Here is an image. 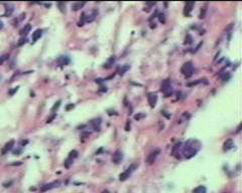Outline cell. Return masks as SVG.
Instances as JSON below:
<instances>
[{
	"label": "cell",
	"mask_w": 242,
	"mask_h": 193,
	"mask_svg": "<svg viewBox=\"0 0 242 193\" xmlns=\"http://www.w3.org/2000/svg\"><path fill=\"white\" fill-rule=\"evenodd\" d=\"M196 140H189L187 143H185L184 147H183V154L187 159L192 158L193 156H195L197 154V152L200 149L201 145L200 143H198L197 145H195Z\"/></svg>",
	"instance_id": "obj_1"
},
{
	"label": "cell",
	"mask_w": 242,
	"mask_h": 193,
	"mask_svg": "<svg viewBox=\"0 0 242 193\" xmlns=\"http://www.w3.org/2000/svg\"><path fill=\"white\" fill-rule=\"evenodd\" d=\"M181 72H182L183 75H185L186 78H190L192 77L193 73H194V65L192 62H188L183 65L182 68H181Z\"/></svg>",
	"instance_id": "obj_2"
},
{
	"label": "cell",
	"mask_w": 242,
	"mask_h": 193,
	"mask_svg": "<svg viewBox=\"0 0 242 193\" xmlns=\"http://www.w3.org/2000/svg\"><path fill=\"white\" fill-rule=\"evenodd\" d=\"M134 168H136V165L135 164H133V165H131L130 167H129L128 169L125 170V171L123 172V173H121L120 175H119V180L120 181H125V180L128 178L129 176H130V174L132 173V172L134 171Z\"/></svg>",
	"instance_id": "obj_3"
},
{
	"label": "cell",
	"mask_w": 242,
	"mask_h": 193,
	"mask_svg": "<svg viewBox=\"0 0 242 193\" xmlns=\"http://www.w3.org/2000/svg\"><path fill=\"white\" fill-rule=\"evenodd\" d=\"M159 152H160L159 149H156V150H154V151H152L151 153L148 155V157H147V160H146L147 164L151 165L152 163H154L155 160H156V157L159 156Z\"/></svg>",
	"instance_id": "obj_4"
},
{
	"label": "cell",
	"mask_w": 242,
	"mask_h": 193,
	"mask_svg": "<svg viewBox=\"0 0 242 193\" xmlns=\"http://www.w3.org/2000/svg\"><path fill=\"white\" fill-rule=\"evenodd\" d=\"M147 100H148V104L150 105V107H151V108H154L155 105H156V103H157L156 94H154V93L148 94V96H147Z\"/></svg>",
	"instance_id": "obj_5"
},
{
	"label": "cell",
	"mask_w": 242,
	"mask_h": 193,
	"mask_svg": "<svg viewBox=\"0 0 242 193\" xmlns=\"http://www.w3.org/2000/svg\"><path fill=\"white\" fill-rule=\"evenodd\" d=\"M122 159H123V155H122L121 151H119V150H117L115 153L113 154V156H112V161L115 164H119L122 161Z\"/></svg>",
	"instance_id": "obj_6"
},
{
	"label": "cell",
	"mask_w": 242,
	"mask_h": 193,
	"mask_svg": "<svg viewBox=\"0 0 242 193\" xmlns=\"http://www.w3.org/2000/svg\"><path fill=\"white\" fill-rule=\"evenodd\" d=\"M13 145H14V141L13 140H10L9 142H7V143L4 145L3 148H2V150H1V154L5 155L6 153H8V151H10V150L12 149Z\"/></svg>",
	"instance_id": "obj_7"
},
{
	"label": "cell",
	"mask_w": 242,
	"mask_h": 193,
	"mask_svg": "<svg viewBox=\"0 0 242 193\" xmlns=\"http://www.w3.org/2000/svg\"><path fill=\"white\" fill-rule=\"evenodd\" d=\"M170 80L167 78V80H165L164 82L162 83L160 91H162V93H167V91H170Z\"/></svg>",
	"instance_id": "obj_8"
},
{
	"label": "cell",
	"mask_w": 242,
	"mask_h": 193,
	"mask_svg": "<svg viewBox=\"0 0 242 193\" xmlns=\"http://www.w3.org/2000/svg\"><path fill=\"white\" fill-rule=\"evenodd\" d=\"M195 6V2H187L185 5V10H184V14L186 16H190V13L192 11L193 7Z\"/></svg>",
	"instance_id": "obj_9"
},
{
	"label": "cell",
	"mask_w": 242,
	"mask_h": 193,
	"mask_svg": "<svg viewBox=\"0 0 242 193\" xmlns=\"http://www.w3.org/2000/svg\"><path fill=\"white\" fill-rule=\"evenodd\" d=\"M58 184H60V182H58V181H53V182H52V183H48V184L44 185V186L42 187V189H40V190H42V192L48 191V190H50V189H53V187L58 186Z\"/></svg>",
	"instance_id": "obj_10"
},
{
	"label": "cell",
	"mask_w": 242,
	"mask_h": 193,
	"mask_svg": "<svg viewBox=\"0 0 242 193\" xmlns=\"http://www.w3.org/2000/svg\"><path fill=\"white\" fill-rule=\"evenodd\" d=\"M57 62L61 65H68L70 63V58L67 55H62L57 59Z\"/></svg>",
	"instance_id": "obj_11"
},
{
	"label": "cell",
	"mask_w": 242,
	"mask_h": 193,
	"mask_svg": "<svg viewBox=\"0 0 242 193\" xmlns=\"http://www.w3.org/2000/svg\"><path fill=\"white\" fill-rule=\"evenodd\" d=\"M233 141H232V139H228V140H226L225 142H224V145H223V150L224 151H229L230 149H232L233 148Z\"/></svg>",
	"instance_id": "obj_12"
},
{
	"label": "cell",
	"mask_w": 242,
	"mask_h": 193,
	"mask_svg": "<svg viewBox=\"0 0 242 193\" xmlns=\"http://www.w3.org/2000/svg\"><path fill=\"white\" fill-rule=\"evenodd\" d=\"M42 35V29H37L35 31L32 33V41L35 42L37 39H39Z\"/></svg>",
	"instance_id": "obj_13"
},
{
	"label": "cell",
	"mask_w": 242,
	"mask_h": 193,
	"mask_svg": "<svg viewBox=\"0 0 242 193\" xmlns=\"http://www.w3.org/2000/svg\"><path fill=\"white\" fill-rule=\"evenodd\" d=\"M85 4H86L85 2H75V3L72 5V9L74 11H77V10H80L81 8H83Z\"/></svg>",
	"instance_id": "obj_14"
},
{
	"label": "cell",
	"mask_w": 242,
	"mask_h": 193,
	"mask_svg": "<svg viewBox=\"0 0 242 193\" xmlns=\"http://www.w3.org/2000/svg\"><path fill=\"white\" fill-rule=\"evenodd\" d=\"M206 192H207V189H206V187L203 186V185L196 187V188L193 190V193H206Z\"/></svg>",
	"instance_id": "obj_15"
},
{
	"label": "cell",
	"mask_w": 242,
	"mask_h": 193,
	"mask_svg": "<svg viewBox=\"0 0 242 193\" xmlns=\"http://www.w3.org/2000/svg\"><path fill=\"white\" fill-rule=\"evenodd\" d=\"M30 29H31V26H30V24H26V25H25V26L23 27V28L20 30L19 33L21 34V35H26V34L30 31Z\"/></svg>",
	"instance_id": "obj_16"
},
{
	"label": "cell",
	"mask_w": 242,
	"mask_h": 193,
	"mask_svg": "<svg viewBox=\"0 0 242 193\" xmlns=\"http://www.w3.org/2000/svg\"><path fill=\"white\" fill-rule=\"evenodd\" d=\"M91 123H92V125L94 126V129H95V130H99V129H100L101 119H96V120H93Z\"/></svg>",
	"instance_id": "obj_17"
},
{
	"label": "cell",
	"mask_w": 242,
	"mask_h": 193,
	"mask_svg": "<svg viewBox=\"0 0 242 193\" xmlns=\"http://www.w3.org/2000/svg\"><path fill=\"white\" fill-rule=\"evenodd\" d=\"M12 12H13V7H6V8H5L4 16H10Z\"/></svg>",
	"instance_id": "obj_18"
},
{
	"label": "cell",
	"mask_w": 242,
	"mask_h": 193,
	"mask_svg": "<svg viewBox=\"0 0 242 193\" xmlns=\"http://www.w3.org/2000/svg\"><path fill=\"white\" fill-rule=\"evenodd\" d=\"M78 156V151H76V150H73V151L70 152V154H69V158L74 160L76 158V157Z\"/></svg>",
	"instance_id": "obj_19"
},
{
	"label": "cell",
	"mask_w": 242,
	"mask_h": 193,
	"mask_svg": "<svg viewBox=\"0 0 242 193\" xmlns=\"http://www.w3.org/2000/svg\"><path fill=\"white\" fill-rule=\"evenodd\" d=\"M129 70V65H124V67H122L120 68V70H119V73H120V75H124L126 70Z\"/></svg>",
	"instance_id": "obj_20"
},
{
	"label": "cell",
	"mask_w": 242,
	"mask_h": 193,
	"mask_svg": "<svg viewBox=\"0 0 242 193\" xmlns=\"http://www.w3.org/2000/svg\"><path fill=\"white\" fill-rule=\"evenodd\" d=\"M192 36H191L190 34H187V36H186V39H185V44H192Z\"/></svg>",
	"instance_id": "obj_21"
},
{
	"label": "cell",
	"mask_w": 242,
	"mask_h": 193,
	"mask_svg": "<svg viewBox=\"0 0 242 193\" xmlns=\"http://www.w3.org/2000/svg\"><path fill=\"white\" fill-rule=\"evenodd\" d=\"M61 103H62V102L61 101H58L57 103L55 104V105H53V107L52 108V112H55V111H57L58 108H60V105H61Z\"/></svg>",
	"instance_id": "obj_22"
},
{
	"label": "cell",
	"mask_w": 242,
	"mask_h": 193,
	"mask_svg": "<svg viewBox=\"0 0 242 193\" xmlns=\"http://www.w3.org/2000/svg\"><path fill=\"white\" fill-rule=\"evenodd\" d=\"M58 6L60 7V10L62 12H65V10H64V7H66V4L65 2H58Z\"/></svg>",
	"instance_id": "obj_23"
},
{
	"label": "cell",
	"mask_w": 242,
	"mask_h": 193,
	"mask_svg": "<svg viewBox=\"0 0 242 193\" xmlns=\"http://www.w3.org/2000/svg\"><path fill=\"white\" fill-rule=\"evenodd\" d=\"M8 57H9L8 54H4V55H2V57H0V65H1V63H3Z\"/></svg>",
	"instance_id": "obj_24"
},
{
	"label": "cell",
	"mask_w": 242,
	"mask_h": 193,
	"mask_svg": "<svg viewBox=\"0 0 242 193\" xmlns=\"http://www.w3.org/2000/svg\"><path fill=\"white\" fill-rule=\"evenodd\" d=\"M144 117H145L144 114H137V115L134 116V119L137 121H139V120H141L142 118H144Z\"/></svg>",
	"instance_id": "obj_25"
},
{
	"label": "cell",
	"mask_w": 242,
	"mask_h": 193,
	"mask_svg": "<svg viewBox=\"0 0 242 193\" xmlns=\"http://www.w3.org/2000/svg\"><path fill=\"white\" fill-rule=\"evenodd\" d=\"M73 163V160L72 159H70V158H68L67 160L65 161V166L67 167V168H69L70 167V165Z\"/></svg>",
	"instance_id": "obj_26"
},
{
	"label": "cell",
	"mask_w": 242,
	"mask_h": 193,
	"mask_svg": "<svg viewBox=\"0 0 242 193\" xmlns=\"http://www.w3.org/2000/svg\"><path fill=\"white\" fill-rule=\"evenodd\" d=\"M159 21L162 22V23H165V14H162V13H159Z\"/></svg>",
	"instance_id": "obj_27"
},
{
	"label": "cell",
	"mask_w": 242,
	"mask_h": 193,
	"mask_svg": "<svg viewBox=\"0 0 242 193\" xmlns=\"http://www.w3.org/2000/svg\"><path fill=\"white\" fill-rule=\"evenodd\" d=\"M206 10H207V8H206V7H203V11H201V13H200V18H204V17H205Z\"/></svg>",
	"instance_id": "obj_28"
},
{
	"label": "cell",
	"mask_w": 242,
	"mask_h": 193,
	"mask_svg": "<svg viewBox=\"0 0 242 193\" xmlns=\"http://www.w3.org/2000/svg\"><path fill=\"white\" fill-rule=\"evenodd\" d=\"M25 41H26V38H25V37H22V38H20V41H18V46H21L22 44H25Z\"/></svg>",
	"instance_id": "obj_29"
},
{
	"label": "cell",
	"mask_w": 242,
	"mask_h": 193,
	"mask_svg": "<svg viewBox=\"0 0 242 193\" xmlns=\"http://www.w3.org/2000/svg\"><path fill=\"white\" fill-rule=\"evenodd\" d=\"M222 78H223V81H227L230 78V75H229V73H225V75L222 77Z\"/></svg>",
	"instance_id": "obj_30"
},
{
	"label": "cell",
	"mask_w": 242,
	"mask_h": 193,
	"mask_svg": "<svg viewBox=\"0 0 242 193\" xmlns=\"http://www.w3.org/2000/svg\"><path fill=\"white\" fill-rule=\"evenodd\" d=\"M17 90H18V87H17V88H14L13 90L10 91V92H9V95H10V96H13V95H14V93H16V92H17Z\"/></svg>",
	"instance_id": "obj_31"
},
{
	"label": "cell",
	"mask_w": 242,
	"mask_h": 193,
	"mask_svg": "<svg viewBox=\"0 0 242 193\" xmlns=\"http://www.w3.org/2000/svg\"><path fill=\"white\" fill-rule=\"evenodd\" d=\"M125 130H126V131H129V130H130V122H129V121H127V123H126Z\"/></svg>",
	"instance_id": "obj_32"
},
{
	"label": "cell",
	"mask_w": 242,
	"mask_h": 193,
	"mask_svg": "<svg viewBox=\"0 0 242 193\" xmlns=\"http://www.w3.org/2000/svg\"><path fill=\"white\" fill-rule=\"evenodd\" d=\"M55 117H56V114H53V115L50 117V118H48V121H47V123H50V122H52L53 119H55Z\"/></svg>",
	"instance_id": "obj_33"
},
{
	"label": "cell",
	"mask_w": 242,
	"mask_h": 193,
	"mask_svg": "<svg viewBox=\"0 0 242 193\" xmlns=\"http://www.w3.org/2000/svg\"><path fill=\"white\" fill-rule=\"evenodd\" d=\"M156 4L155 2H147L146 5H148V6H154V5Z\"/></svg>",
	"instance_id": "obj_34"
},
{
	"label": "cell",
	"mask_w": 242,
	"mask_h": 193,
	"mask_svg": "<svg viewBox=\"0 0 242 193\" xmlns=\"http://www.w3.org/2000/svg\"><path fill=\"white\" fill-rule=\"evenodd\" d=\"M20 152H21V150H15L14 151V155H19L20 154Z\"/></svg>",
	"instance_id": "obj_35"
},
{
	"label": "cell",
	"mask_w": 242,
	"mask_h": 193,
	"mask_svg": "<svg viewBox=\"0 0 242 193\" xmlns=\"http://www.w3.org/2000/svg\"><path fill=\"white\" fill-rule=\"evenodd\" d=\"M72 108H74V105H72V104H71V105H70V106H68L66 109H67V110L69 111V110H71V109H72Z\"/></svg>",
	"instance_id": "obj_36"
},
{
	"label": "cell",
	"mask_w": 242,
	"mask_h": 193,
	"mask_svg": "<svg viewBox=\"0 0 242 193\" xmlns=\"http://www.w3.org/2000/svg\"><path fill=\"white\" fill-rule=\"evenodd\" d=\"M27 143H29V141L25 140V141H22L21 142V145H22V146H25V144H27Z\"/></svg>",
	"instance_id": "obj_37"
},
{
	"label": "cell",
	"mask_w": 242,
	"mask_h": 193,
	"mask_svg": "<svg viewBox=\"0 0 242 193\" xmlns=\"http://www.w3.org/2000/svg\"><path fill=\"white\" fill-rule=\"evenodd\" d=\"M2 28H3V22L0 21V29H2Z\"/></svg>",
	"instance_id": "obj_38"
},
{
	"label": "cell",
	"mask_w": 242,
	"mask_h": 193,
	"mask_svg": "<svg viewBox=\"0 0 242 193\" xmlns=\"http://www.w3.org/2000/svg\"><path fill=\"white\" fill-rule=\"evenodd\" d=\"M45 5L47 7H50V5H52V3H45Z\"/></svg>",
	"instance_id": "obj_39"
},
{
	"label": "cell",
	"mask_w": 242,
	"mask_h": 193,
	"mask_svg": "<svg viewBox=\"0 0 242 193\" xmlns=\"http://www.w3.org/2000/svg\"><path fill=\"white\" fill-rule=\"evenodd\" d=\"M223 193H228V192H223Z\"/></svg>",
	"instance_id": "obj_40"
}]
</instances>
